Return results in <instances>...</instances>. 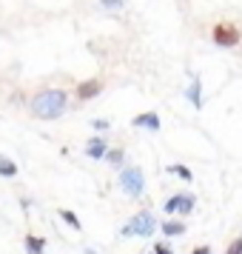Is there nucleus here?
I'll list each match as a JSON object with an SVG mask.
<instances>
[{
	"instance_id": "obj_1",
	"label": "nucleus",
	"mask_w": 242,
	"mask_h": 254,
	"mask_svg": "<svg viewBox=\"0 0 242 254\" xmlns=\"http://www.w3.org/2000/svg\"><path fill=\"white\" fill-rule=\"evenodd\" d=\"M66 106H69V94L63 89H46L32 97V115L40 120H57L66 115Z\"/></svg>"
},
{
	"instance_id": "obj_2",
	"label": "nucleus",
	"mask_w": 242,
	"mask_h": 254,
	"mask_svg": "<svg viewBox=\"0 0 242 254\" xmlns=\"http://www.w3.org/2000/svg\"><path fill=\"white\" fill-rule=\"evenodd\" d=\"M157 231V217L151 211H140L123 226V237H151Z\"/></svg>"
},
{
	"instance_id": "obj_3",
	"label": "nucleus",
	"mask_w": 242,
	"mask_h": 254,
	"mask_svg": "<svg viewBox=\"0 0 242 254\" xmlns=\"http://www.w3.org/2000/svg\"><path fill=\"white\" fill-rule=\"evenodd\" d=\"M120 189L126 191L128 197H140L145 191V174L140 166H123L120 169Z\"/></svg>"
},
{
	"instance_id": "obj_4",
	"label": "nucleus",
	"mask_w": 242,
	"mask_h": 254,
	"mask_svg": "<svg viewBox=\"0 0 242 254\" xmlns=\"http://www.w3.org/2000/svg\"><path fill=\"white\" fill-rule=\"evenodd\" d=\"M211 37H214V43L222 49H231V46H237L242 40V32H240V26H234V23H217L214 29H211Z\"/></svg>"
},
{
	"instance_id": "obj_5",
	"label": "nucleus",
	"mask_w": 242,
	"mask_h": 254,
	"mask_svg": "<svg viewBox=\"0 0 242 254\" xmlns=\"http://www.w3.org/2000/svg\"><path fill=\"white\" fill-rule=\"evenodd\" d=\"M134 128H148V131H160V115L157 112H143V115H137L134 120Z\"/></svg>"
},
{
	"instance_id": "obj_6",
	"label": "nucleus",
	"mask_w": 242,
	"mask_h": 254,
	"mask_svg": "<svg viewBox=\"0 0 242 254\" xmlns=\"http://www.w3.org/2000/svg\"><path fill=\"white\" fill-rule=\"evenodd\" d=\"M100 89H103V83L97 80H83L80 86H77V100H92V97H97L100 94Z\"/></svg>"
},
{
	"instance_id": "obj_7",
	"label": "nucleus",
	"mask_w": 242,
	"mask_h": 254,
	"mask_svg": "<svg viewBox=\"0 0 242 254\" xmlns=\"http://www.w3.org/2000/svg\"><path fill=\"white\" fill-rule=\"evenodd\" d=\"M185 97L194 103V109H202V83H199L196 74H191V86L185 89Z\"/></svg>"
},
{
	"instance_id": "obj_8",
	"label": "nucleus",
	"mask_w": 242,
	"mask_h": 254,
	"mask_svg": "<svg viewBox=\"0 0 242 254\" xmlns=\"http://www.w3.org/2000/svg\"><path fill=\"white\" fill-rule=\"evenodd\" d=\"M105 151H108V143H105L103 137H92V140H89V146H86V154H89L92 160L105 157Z\"/></svg>"
},
{
	"instance_id": "obj_9",
	"label": "nucleus",
	"mask_w": 242,
	"mask_h": 254,
	"mask_svg": "<svg viewBox=\"0 0 242 254\" xmlns=\"http://www.w3.org/2000/svg\"><path fill=\"white\" fill-rule=\"evenodd\" d=\"M26 254H43L46 252V237H37V234H26L23 237Z\"/></svg>"
},
{
	"instance_id": "obj_10",
	"label": "nucleus",
	"mask_w": 242,
	"mask_h": 254,
	"mask_svg": "<svg viewBox=\"0 0 242 254\" xmlns=\"http://www.w3.org/2000/svg\"><path fill=\"white\" fill-rule=\"evenodd\" d=\"M160 229L165 237H180V234H185V223L183 220H165Z\"/></svg>"
},
{
	"instance_id": "obj_11",
	"label": "nucleus",
	"mask_w": 242,
	"mask_h": 254,
	"mask_svg": "<svg viewBox=\"0 0 242 254\" xmlns=\"http://www.w3.org/2000/svg\"><path fill=\"white\" fill-rule=\"evenodd\" d=\"M17 174V163L6 154H0V177H14Z\"/></svg>"
},
{
	"instance_id": "obj_12",
	"label": "nucleus",
	"mask_w": 242,
	"mask_h": 254,
	"mask_svg": "<svg viewBox=\"0 0 242 254\" xmlns=\"http://www.w3.org/2000/svg\"><path fill=\"white\" fill-rule=\"evenodd\" d=\"M57 214H60V220H63V223H66V226H71V229H74V231H80V229H83L80 217H77V214H74V211H69V208H60Z\"/></svg>"
},
{
	"instance_id": "obj_13",
	"label": "nucleus",
	"mask_w": 242,
	"mask_h": 254,
	"mask_svg": "<svg viewBox=\"0 0 242 254\" xmlns=\"http://www.w3.org/2000/svg\"><path fill=\"white\" fill-rule=\"evenodd\" d=\"M194 206H196L194 194H183V191H180V206H177V214H191Z\"/></svg>"
},
{
	"instance_id": "obj_14",
	"label": "nucleus",
	"mask_w": 242,
	"mask_h": 254,
	"mask_svg": "<svg viewBox=\"0 0 242 254\" xmlns=\"http://www.w3.org/2000/svg\"><path fill=\"white\" fill-rule=\"evenodd\" d=\"M165 172H168V174H177V177H183L185 183H191V180H194V174H191V169H188V166H180V163H174V166H168Z\"/></svg>"
},
{
	"instance_id": "obj_15",
	"label": "nucleus",
	"mask_w": 242,
	"mask_h": 254,
	"mask_svg": "<svg viewBox=\"0 0 242 254\" xmlns=\"http://www.w3.org/2000/svg\"><path fill=\"white\" fill-rule=\"evenodd\" d=\"M123 157H126V151L123 149H108L105 151V160L111 163L114 169H123Z\"/></svg>"
},
{
	"instance_id": "obj_16",
	"label": "nucleus",
	"mask_w": 242,
	"mask_h": 254,
	"mask_svg": "<svg viewBox=\"0 0 242 254\" xmlns=\"http://www.w3.org/2000/svg\"><path fill=\"white\" fill-rule=\"evenodd\" d=\"M100 3H103V9H111V12L126 9V0H100Z\"/></svg>"
},
{
	"instance_id": "obj_17",
	"label": "nucleus",
	"mask_w": 242,
	"mask_h": 254,
	"mask_svg": "<svg viewBox=\"0 0 242 254\" xmlns=\"http://www.w3.org/2000/svg\"><path fill=\"white\" fill-rule=\"evenodd\" d=\"M177 206H180V194H174L165 200V214H177Z\"/></svg>"
},
{
	"instance_id": "obj_18",
	"label": "nucleus",
	"mask_w": 242,
	"mask_h": 254,
	"mask_svg": "<svg viewBox=\"0 0 242 254\" xmlns=\"http://www.w3.org/2000/svg\"><path fill=\"white\" fill-rule=\"evenodd\" d=\"M225 254H242V237H237V240L231 243L228 249H225Z\"/></svg>"
},
{
	"instance_id": "obj_19",
	"label": "nucleus",
	"mask_w": 242,
	"mask_h": 254,
	"mask_svg": "<svg viewBox=\"0 0 242 254\" xmlns=\"http://www.w3.org/2000/svg\"><path fill=\"white\" fill-rule=\"evenodd\" d=\"M154 254H174V252H171L168 243H157V246H154Z\"/></svg>"
},
{
	"instance_id": "obj_20",
	"label": "nucleus",
	"mask_w": 242,
	"mask_h": 254,
	"mask_svg": "<svg viewBox=\"0 0 242 254\" xmlns=\"http://www.w3.org/2000/svg\"><path fill=\"white\" fill-rule=\"evenodd\" d=\"M92 126L97 128V131H105V128H108V120H103V117H100V120H94Z\"/></svg>"
},
{
	"instance_id": "obj_21",
	"label": "nucleus",
	"mask_w": 242,
	"mask_h": 254,
	"mask_svg": "<svg viewBox=\"0 0 242 254\" xmlns=\"http://www.w3.org/2000/svg\"><path fill=\"white\" fill-rule=\"evenodd\" d=\"M194 254H211V246H196Z\"/></svg>"
},
{
	"instance_id": "obj_22",
	"label": "nucleus",
	"mask_w": 242,
	"mask_h": 254,
	"mask_svg": "<svg viewBox=\"0 0 242 254\" xmlns=\"http://www.w3.org/2000/svg\"><path fill=\"white\" fill-rule=\"evenodd\" d=\"M86 254H97V252H94V249H86Z\"/></svg>"
},
{
	"instance_id": "obj_23",
	"label": "nucleus",
	"mask_w": 242,
	"mask_h": 254,
	"mask_svg": "<svg viewBox=\"0 0 242 254\" xmlns=\"http://www.w3.org/2000/svg\"><path fill=\"white\" fill-rule=\"evenodd\" d=\"M151 254H154V252H151Z\"/></svg>"
}]
</instances>
